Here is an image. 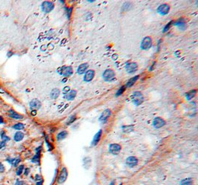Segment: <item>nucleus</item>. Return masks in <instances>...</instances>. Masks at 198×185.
<instances>
[{"label": "nucleus", "mask_w": 198, "mask_h": 185, "mask_svg": "<svg viewBox=\"0 0 198 185\" xmlns=\"http://www.w3.org/2000/svg\"><path fill=\"white\" fill-rule=\"evenodd\" d=\"M29 172H30V169L29 168H26L25 169V176H28V173H29Z\"/></svg>", "instance_id": "40"}, {"label": "nucleus", "mask_w": 198, "mask_h": 185, "mask_svg": "<svg viewBox=\"0 0 198 185\" xmlns=\"http://www.w3.org/2000/svg\"><path fill=\"white\" fill-rule=\"evenodd\" d=\"M36 185H42V181H38L37 184H36Z\"/></svg>", "instance_id": "45"}, {"label": "nucleus", "mask_w": 198, "mask_h": 185, "mask_svg": "<svg viewBox=\"0 0 198 185\" xmlns=\"http://www.w3.org/2000/svg\"><path fill=\"white\" fill-rule=\"evenodd\" d=\"M76 95H77V91L73 90L69 91L68 93L65 96V98L68 101H71V100H73L75 98Z\"/></svg>", "instance_id": "17"}, {"label": "nucleus", "mask_w": 198, "mask_h": 185, "mask_svg": "<svg viewBox=\"0 0 198 185\" xmlns=\"http://www.w3.org/2000/svg\"><path fill=\"white\" fill-rule=\"evenodd\" d=\"M5 170V168L4 165L2 164V163H0V173H4Z\"/></svg>", "instance_id": "34"}, {"label": "nucleus", "mask_w": 198, "mask_h": 185, "mask_svg": "<svg viewBox=\"0 0 198 185\" xmlns=\"http://www.w3.org/2000/svg\"><path fill=\"white\" fill-rule=\"evenodd\" d=\"M114 183H115L114 181H112V182H111V185H114Z\"/></svg>", "instance_id": "46"}, {"label": "nucleus", "mask_w": 198, "mask_h": 185, "mask_svg": "<svg viewBox=\"0 0 198 185\" xmlns=\"http://www.w3.org/2000/svg\"><path fill=\"white\" fill-rule=\"evenodd\" d=\"M170 10V7L167 4H163V5H161L158 9H157V11L161 14V15H166L167 13H168Z\"/></svg>", "instance_id": "11"}, {"label": "nucleus", "mask_w": 198, "mask_h": 185, "mask_svg": "<svg viewBox=\"0 0 198 185\" xmlns=\"http://www.w3.org/2000/svg\"><path fill=\"white\" fill-rule=\"evenodd\" d=\"M13 128L16 130H23L25 128V125L22 123H17L13 126Z\"/></svg>", "instance_id": "26"}, {"label": "nucleus", "mask_w": 198, "mask_h": 185, "mask_svg": "<svg viewBox=\"0 0 198 185\" xmlns=\"http://www.w3.org/2000/svg\"><path fill=\"white\" fill-rule=\"evenodd\" d=\"M166 124V121L164 119H163L160 117H157L154 119L153 121V125L155 128H160L162 127H163Z\"/></svg>", "instance_id": "9"}, {"label": "nucleus", "mask_w": 198, "mask_h": 185, "mask_svg": "<svg viewBox=\"0 0 198 185\" xmlns=\"http://www.w3.org/2000/svg\"><path fill=\"white\" fill-rule=\"evenodd\" d=\"M24 167H25V166L24 165H20L19 167H18L17 170H16V175L17 176H20L22 172H23V170H24Z\"/></svg>", "instance_id": "30"}, {"label": "nucleus", "mask_w": 198, "mask_h": 185, "mask_svg": "<svg viewBox=\"0 0 198 185\" xmlns=\"http://www.w3.org/2000/svg\"><path fill=\"white\" fill-rule=\"evenodd\" d=\"M75 119H76V116H72V117H71V119H70V121H68V122L67 123V124H70L71 122L74 121H75Z\"/></svg>", "instance_id": "38"}, {"label": "nucleus", "mask_w": 198, "mask_h": 185, "mask_svg": "<svg viewBox=\"0 0 198 185\" xmlns=\"http://www.w3.org/2000/svg\"><path fill=\"white\" fill-rule=\"evenodd\" d=\"M70 91V87L69 86H66L63 88V92H68Z\"/></svg>", "instance_id": "35"}, {"label": "nucleus", "mask_w": 198, "mask_h": 185, "mask_svg": "<svg viewBox=\"0 0 198 185\" xmlns=\"http://www.w3.org/2000/svg\"><path fill=\"white\" fill-rule=\"evenodd\" d=\"M137 68H138L137 64L135 63V62H129V63H128L127 65H126V67H125L127 72L129 73H134L135 71L137 70Z\"/></svg>", "instance_id": "12"}, {"label": "nucleus", "mask_w": 198, "mask_h": 185, "mask_svg": "<svg viewBox=\"0 0 198 185\" xmlns=\"http://www.w3.org/2000/svg\"><path fill=\"white\" fill-rule=\"evenodd\" d=\"M102 130H99L97 132V133H96V135L94 136V137L93 139V141L91 142V146H95L99 143V141L100 140V138L102 136Z\"/></svg>", "instance_id": "15"}, {"label": "nucleus", "mask_w": 198, "mask_h": 185, "mask_svg": "<svg viewBox=\"0 0 198 185\" xmlns=\"http://www.w3.org/2000/svg\"><path fill=\"white\" fill-rule=\"evenodd\" d=\"M111 111L109 109L105 110L104 112L102 113L101 116L99 117V121H101L102 123H105L107 121L108 119H109L111 116Z\"/></svg>", "instance_id": "8"}, {"label": "nucleus", "mask_w": 198, "mask_h": 185, "mask_svg": "<svg viewBox=\"0 0 198 185\" xmlns=\"http://www.w3.org/2000/svg\"><path fill=\"white\" fill-rule=\"evenodd\" d=\"M196 92H197V91H196L195 90H191L190 92H188V93L186 94V99H187L188 100L191 99L192 98H194V97L195 96V95H196Z\"/></svg>", "instance_id": "24"}, {"label": "nucleus", "mask_w": 198, "mask_h": 185, "mask_svg": "<svg viewBox=\"0 0 198 185\" xmlns=\"http://www.w3.org/2000/svg\"><path fill=\"white\" fill-rule=\"evenodd\" d=\"M138 79H139V76H136L131 78V79L127 82V84H126V85H125V87H131L132 85H134V84H135V82L137 81Z\"/></svg>", "instance_id": "21"}, {"label": "nucleus", "mask_w": 198, "mask_h": 185, "mask_svg": "<svg viewBox=\"0 0 198 185\" xmlns=\"http://www.w3.org/2000/svg\"><path fill=\"white\" fill-rule=\"evenodd\" d=\"M23 184H24L23 181H18L16 183L15 185H23Z\"/></svg>", "instance_id": "41"}, {"label": "nucleus", "mask_w": 198, "mask_h": 185, "mask_svg": "<svg viewBox=\"0 0 198 185\" xmlns=\"http://www.w3.org/2000/svg\"><path fill=\"white\" fill-rule=\"evenodd\" d=\"M94 75H95V72H94V70H88V71L85 73V76H84V80H85V82H91V81L94 79Z\"/></svg>", "instance_id": "13"}, {"label": "nucleus", "mask_w": 198, "mask_h": 185, "mask_svg": "<svg viewBox=\"0 0 198 185\" xmlns=\"http://www.w3.org/2000/svg\"><path fill=\"white\" fill-rule=\"evenodd\" d=\"M42 179V177L40 176V175H36V177H35V180H37V181H40Z\"/></svg>", "instance_id": "39"}, {"label": "nucleus", "mask_w": 198, "mask_h": 185, "mask_svg": "<svg viewBox=\"0 0 198 185\" xmlns=\"http://www.w3.org/2000/svg\"><path fill=\"white\" fill-rule=\"evenodd\" d=\"M176 25L179 27V28L182 30H184L186 28V24H185V22L183 18H179V19L176 22Z\"/></svg>", "instance_id": "22"}, {"label": "nucleus", "mask_w": 198, "mask_h": 185, "mask_svg": "<svg viewBox=\"0 0 198 185\" xmlns=\"http://www.w3.org/2000/svg\"><path fill=\"white\" fill-rule=\"evenodd\" d=\"M67 136H68V132L67 131H62L57 135V140L58 141L62 140V139H65Z\"/></svg>", "instance_id": "23"}, {"label": "nucleus", "mask_w": 198, "mask_h": 185, "mask_svg": "<svg viewBox=\"0 0 198 185\" xmlns=\"http://www.w3.org/2000/svg\"><path fill=\"white\" fill-rule=\"evenodd\" d=\"M126 164L130 166V167H133L137 165L138 164V159L135 156H130L126 159Z\"/></svg>", "instance_id": "14"}, {"label": "nucleus", "mask_w": 198, "mask_h": 185, "mask_svg": "<svg viewBox=\"0 0 198 185\" xmlns=\"http://www.w3.org/2000/svg\"><path fill=\"white\" fill-rule=\"evenodd\" d=\"M68 173L67 169H66L65 167H63V168L61 170L60 173H59V177H58V179H57L58 183H59V184H62V183H64V182L66 181L67 178H68Z\"/></svg>", "instance_id": "6"}, {"label": "nucleus", "mask_w": 198, "mask_h": 185, "mask_svg": "<svg viewBox=\"0 0 198 185\" xmlns=\"http://www.w3.org/2000/svg\"><path fill=\"white\" fill-rule=\"evenodd\" d=\"M122 147L119 144H112L109 147V151L111 152V154L113 155H118L119 152L121 151Z\"/></svg>", "instance_id": "7"}, {"label": "nucleus", "mask_w": 198, "mask_h": 185, "mask_svg": "<svg viewBox=\"0 0 198 185\" xmlns=\"http://www.w3.org/2000/svg\"><path fill=\"white\" fill-rule=\"evenodd\" d=\"M88 68V63H83L82 65H80L77 69V73L79 74H83L86 70Z\"/></svg>", "instance_id": "18"}, {"label": "nucleus", "mask_w": 198, "mask_h": 185, "mask_svg": "<svg viewBox=\"0 0 198 185\" xmlns=\"http://www.w3.org/2000/svg\"><path fill=\"white\" fill-rule=\"evenodd\" d=\"M20 161H21V158H18L15 159V161H14V162H13V166H17L18 164H19V163H20Z\"/></svg>", "instance_id": "33"}, {"label": "nucleus", "mask_w": 198, "mask_h": 185, "mask_svg": "<svg viewBox=\"0 0 198 185\" xmlns=\"http://www.w3.org/2000/svg\"><path fill=\"white\" fill-rule=\"evenodd\" d=\"M9 116L12 119H17V120H20V119H23V116H22V115L19 114L18 113L15 112V111L13 110H10V111H9Z\"/></svg>", "instance_id": "16"}, {"label": "nucleus", "mask_w": 198, "mask_h": 185, "mask_svg": "<svg viewBox=\"0 0 198 185\" xmlns=\"http://www.w3.org/2000/svg\"><path fill=\"white\" fill-rule=\"evenodd\" d=\"M29 105H30V109H31L32 110H37L40 109V108L41 107V106H42L40 101L38 100V99H33V100L30 102Z\"/></svg>", "instance_id": "10"}, {"label": "nucleus", "mask_w": 198, "mask_h": 185, "mask_svg": "<svg viewBox=\"0 0 198 185\" xmlns=\"http://www.w3.org/2000/svg\"><path fill=\"white\" fill-rule=\"evenodd\" d=\"M0 136H1L2 141H5V142H7V141H8L10 140V137H8V136H6V134H5V133L4 130H2V131L1 132V133H0Z\"/></svg>", "instance_id": "28"}, {"label": "nucleus", "mask_w": 198, "mask_h": 185, "mask_svg": "<svg viewBox=\"0 0 198 185\" xmlns=\"http://www.w3.org/2000/svg\"><path fill=\"white\" fill-rule=\"evenodd\" d=\"M71 12H72V8H70V10H69V12H68V18H70V17Z\"/></svg>", "instance_id": "43"}, {"label": "nucleus", "mask_w": 198, "mask_h": 185, "mask_svg": "<svg viewBox=\"0 0 198 185\" xmlns=\"http://www.w3.org/2000/svg\"><path fill=\"white\" fill-rule=\"evenodd\" d=\"M31 115L32 116H36V115H37V110H32L31 111Z\"/></svg>", "instance_id": "42"}, {"label": "nucleus", "mask_w": 198, "mask_h": 185, "mask_svg": "<svg viewBox=\"0 0 198 185\" xmlns=\"http://www.w3.org/2000/svg\"><path fill=\"white\" fill-rule=\"evenodd\" d=\"M53 8H54V5L51 2L45 1L42 4V10L45 13H50Z\"/></svg>", "instance_id": "4"}, {"label": "nucleus", "mask_w": 198, "mask_h": 185, "mask_svg": "<svg viewBox=\"0 0 198 185\" xmlns=\"http://www.w3.org/2000/svg\"><path fill=\"white\" fill-rule=\"evenodd\" d=\"M7 161H8L10 164H13V162H14V161H15V158H7V160H6Z\"/></svg>", "instance_id": "36"}, {"label": "nucleus", "mask_w": 198, "mask_h": 185, "mask_svg": "<svg viewBox=\"0 0 198 185\" xmlns=\"http://www.w3.org/2000/svg\"><path fill=\"white\" fill-rule=\"evenodd\" d=\"M6 142L5 141H2V142H0V149H2V148H3V147H5V144Z\"/></svg>", "instance_id": "37"}, {"label": "nucleus", "mask_w": 198, "mask_h": 185, "mask_svg": "<svg viewBox=\"0 0 198 185\" xmlns=\"http://www.w3.org/2000/svg\"><path fill=\"white\" fill-rule=\"evenodd\" d=\"M24 133L22 132H16L13 136V139L16 141H20L24 138Z\"/></svg>", "instance_id": "19"}, {"label": "nucleus", "mask_w": 198, "mask_h": 185, "mask_svg": "<svg viewBox=\"0 0 198 185\" xmlns=\"http://www.w3.org/2000/svg\"><path fill=\"white\" fill-rule=\"evenodd\" d=\"M57 72L60 75H63L66 78L70 76L72 74H73V69L71 67H66V66H62L59 68L57 69Z\"/></svg>", "instance_id": "1"}, {"label": "nucleus", "mask_w": 198, "mask_h": 185, "mask_svg": "<svg viewBox=\"0 0 198 185\" xmlns=\"http://www.w3.org/2000/svg\"><path fill=\"white\" fill-rule=\"evenodd\" d=\"M173 22H173V21H171V22H170L168 24H167V25H166V28H164V32H166L168 30H169V28H171V25L173 24Z\"/></svg>", "instance_id": "32"}, {"label": "nucleus", "mask_w": 198, "mask_h": 185, "mask_svg": "<svg viewBox=\"0 0 198 185\" xmlns=\"http://www.w3.org/2000/svg\"><path fill=\"white\" fill-rule=\"evenodd\" d=\"M134 126L133 125H129V126H123L122 127V130L125 133H130L133 130Z\"/></svg>", "instance_id": "25"}, {"label": "nucleus", "mask_w": 198, "mask_h": 185, "mask_svg": "<svg viewBox=\"0 0 198 185\" xmlns=\"http://www.w3.org/2000/svg\"><path fill=\"white\" fill-rule=\"evenodd\" d=\"M125 87H122L118 90V92H117L116 96H120L121 94H122V93H123V92L125 91Z\"/></svg>", "instance_id": "31"}, {"label": "nucleus", "mask_w": 198, "mask_h": 185, "mask_svg": "<svg viewBox=\"0 0 198 185\" xmlns=\"http://www.w3.org/2000/svg\"><path fill=\"white\" fill-rule=\"evenodd\" d=\"M151 45H152V39L149 36L145 37L141 42V48L142 50H148L151 47Z\"/></svg>", "instance_id": "3"}, {"label": "nucleus", "mask_w": 198, "mask_h": 185, "mask_svg": "<svg viewBox=\"0 0 198 185\" xmlns=\"http://www.w3.org/2000/svg\"><path fill=\"white\" fill-rule=\"evenodd\" d=\"M3 123H4V119L2 116H0V124H3Z\"/></svg>", "instance_id": "44"}, {"label": "nucleus", "mask_w": 198, "mask_h": 185, "mask_svg": "<svg viewBox=\"0 0 198 185\" xmlns=\"http://www.w3.org/2000/svg\"><path fill=\"white\" fill-rule=\"evenodd\" d=\"M40 154H37V153H36L35 156L32 158V162L33 163H40Z\"/></svg>", "instance_id": "29"}, {"label": "nucleus", "mask_w": 198, "mask_h": 185, "mask_svg": "<svg viewBox=\"0 0 198 185\" xmlns=\"http://www.w3.org/2000/svg\"><path fill=\"white\" fill-rule=\"evenodd\" d=\"M131 99H132V101L134 102V104L137 106L141 104L143 101H144V97H143V95L142 94L141 92H134L133 95L131 96Z\"/></svg>", "instance_id": "2"}, {"label": "nucleus", "mask_w": 198, "mask_h": 185, "mask_svg": "<svg viewBox=\"0 0 198 185\" xmlns=\"http://www.w3.org/2000/svg\"><path fill=\"white\" fill-rule=\"evenodd\" d=\"M59 90L56 88V89H53L52 90V91L50 92V97L53 99H57L59 96Z\"/></svg>", "instance_id": "20"}, {"label": "nucleus", "mask_w": 198, "mask_h": 185, "mask_svg": "<svg viewBox=\"0 0 198 185\" xmlns=\"http://www.w3.org/2000/svg\"><path fill=\"white\" fill-rule=\"evenodd\" d=\"M192 184H193V181L191 178H186V179H183L180 182L181 185H192Z\"/></svg>", "instance_id": "27"}, {"label": "nucleus", "mask_w": 198, "mask_h": 185, "mask_svg": "<svg viewBox=\"0 0 198 185\" xmlns=\"http://www.w3.org/2000/svg\"><path fill=\"white\" fill-rule=\"evenodd\" d=\"M102 76L105 81H110L115 76V73L111 69H107L104 71Z\"/></svg>", "instance_id": "5"}]
</instances>
